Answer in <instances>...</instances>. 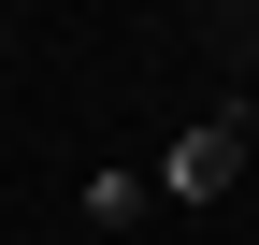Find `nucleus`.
Instances as JSON below:
<instances>
[{"label": "nucleus", "instance_id": "f257e3e1", "mask_svg": "<svg viewBox=\"0 0 259 245\" xmlns=\"http://www.w3.org/2000/svg\"><path fill=\"white\" fill-rule=\"evenodd\" d=\"M231 159H259V144L231 130V115H202V130L158 159V202H216V188H231Z\"/></svg>", "mask_w": 259, "mask_h": 245}, {"label": "nucleus", "instance_id": "f03ea898", "mask_svg": "<svg viewBox=\"0 0 259 245\" xmlns=\"http://www.w3.org/2000/svg\"><path fill=\"white\" fill-rule=\"evenodd\" d=\"M144 202H158V173H101V188H87V217H101V231H130Z\"/></svg>", "mask_w": 259, "mask_h": 245}]
</instances>
